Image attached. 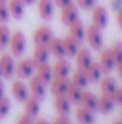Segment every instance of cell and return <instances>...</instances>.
<instances>
[{
	"label": "cell",
	"instance_id": "obj_1",
	"mask_svg": "<svg viewBox=\"0 0 122 124\" xmlns=\"http://www.w3.org/2000/svg\"><path fill=\"white\" fill-rule=\"evenodd\" d=\"M11 54L14 57H22L26 49V38L22 31H14L10 39Z\"/></svg>",
	"mask_w": 122,
	"mask_h": 124
},
{
	"label": "cell",
	"instance_id": "obj_2",
	"mask_svg": "<svg viewBox=\"0 0 122 124\" xmlns=\"http://www.w3.org/2000/svg\"><path fill=\"white\" fill-rule=\"evenodd\" d=\"M102 29L97 28L96 25H89L86 28V34L85 39L87 40L89 45L93 49H99L103 46V35H102Z\"/></svg>",
	"mask_w": 122,
	"mask_h": 124
},
{
	"label": "cell",
	"instance_id": "obj_3",
	"mask_svg": "<svg viewBox=\"0 0 122 124\" xmlns=\"http://www.w3.org/2000/svg\"><path fill=\"white\" fill-rule=\"evenodd\" d=\"M35 64L31 58H24L16 64V74L20 78H30L35 70Z\"/></svg>",
	"mask_w": 122,
	"mask_h": 124
},
{
	"label": "cell",
	"instance_id": "obj_4",
	"mask_svg": "<svg viewBox=\"0 0 122 124\" xmlns=\"http://www.w3.org/2000/svg\"><path fill=\"white\" fill-rule=\"evenodd\" d=\"M0 70L2 77L5 78H11L13 74H16V62L13 59V55L2 54L0 57Z\"/></svg>",
	"mask_w": 122,
	"mask_h": 124
},
{
	"label": "cell",
	"instance_id": "obj_5",
	"mask_svg": "<svg viewBox=\"0 0 122 124\" xmlns=\"http://www.w3.org/2000/svg\"><path fill=\"white\" fill-rule=\"evenodd\" d=\"M49 84H50V92L54 96L65 95L71 84V80L68 77H55Z\"/></svg>",
	"mask_w": 122,
	"mask_h": 124
},
{
	"label": "cell",
	"instance_id": "obj_6",
	"mask_svg": "<svg viewBox=\"0 0 122 124\" xmlns=\"http://www.w3.org/2000/svg\"><path fill=\"white\" fill-rule=\"evenodd\" d=\"M53 38H54L53 30H51V28H49L47 25H42L40 28H37L35 30V33H34V42H35V45L47 46Z\"/></svg>",
	"mask_w": 122,
	"mask_h": 124
},
{
	"label": "cell",
	"instance_id": "obj_7",
	"mask_svg": "<svg viewBox=\"0 0 122 124\" xmlns=\"http://www.w3.org/2000/svg\"><path fill=\"white\" fill-rule=\"evenodd\" d=\"M60 18H61V22L64 24H66V25L72 24L73 22L79 19V10H78V7L74 4L68 5L66 7H62L61 8V13H60Z\"/></svg>",
	"mask_w": 122,
	"mask_h": 124
},
{
	"label": "cell",
	"instance_id": "obj_8",
	"mask_svg": "<svg viewBox=\"0 0 122 124\" xmlns=\"http://www.w3.org/2000/svg\"><path fill=\"white\" fill-rule=\"evenodd\" d=\"M108 11L104 6H97L92 11V22L99 29H104L108 24Z\"/></svg>",
	"mask_w": 122,
	"mask_h": 124
},
{
	"label": "cell",
	"instance_id": "obj_9",
	"mask_svg": "<svg viewBox=\"0 0 122 124\" xmlns=\"http://www.w3.org/2000/svg\"><path fill=\"white\" fill-rule=\"evenodd\" d=\"M49 49L47 46H43V45H36L34 52H32V62L35 64V66H39L41 64H44V63H48L49 60Z\"/></svg>",
	"mask_w": 122,
	"mask_h": 124
},
{
	"label": "cell",
	"instance_id": "obj_10",
	"mask_svg": "<svg viewBox=\"0 0 122 124\" xmlns=\"http://www.w3.org/2000/svg\"><path fill=\"white\" fill-rule=\"evenodd\" d=\"M39 13L44 21H50L54 16V1L53 0H39Z\"/></svg>",
	"mask_w": 122,
	"mask_h": 124
},
{
	"label": "cell",
	"instance_id": "obj_11",
	"mask_svg": "<svg viewBox=\"0 0 122 124\" xmlns=\"http://www.w3.org/2000/svg\"><path fill=\"white\" fill-rule=\"evenodd\" d=\"M24 111L26 115H29L30 117L35 118L36 116H39L41 111V104L40 100L36 99L35 96H28L25 100H24Z\"/></svg>",
	"mask_w": 122,
	"mask_h": 124
},
{
	"label": "cell",
	"instance_id": "obj_12",
	"mask_svg": "<svg viewBox=\"0 0 122 124\" xmlns=\"http://www.w3.org/2000/svg\"><path fill=\"white\" fill-rule=\"evenodd\" d=\"M99 65H101L103 72H105V74L110 72L115 68L116 63H115V59H114L110 49H105L102 52V54L99 57Z\"/></svg>",
	"mask_w": 122,
	"mask_h": 124
},
{
	"label": "cell",
	"instance_id": "obj_13",
	"mask_svg": "<svg viewBox=\"0 0 122 124\" xmlns=\"http://www.w3.org/2000/svg\"><path fill=\"white\" fill-rule=\"evenodd\" d=\"M11 90H12L13 96L18 101H24L29 96V89H28L26 84L23 82V81H19V80L14 81V82L12 83Z\"/></svg>",
	"mask_w": 122,
	"mask_h": 124
},
{
	"label": "cell",
	"instance_id": "obj_14",
	"mask_svg": "<svg viewBox=\"0 0 122 124\" xmlns=\"http://www.w3.org/2000/svg\"><path fill=\"white\" fill-rule=\"evenodd\" d=\"M51 68H53L54 77H68V75L71 72V65L64 58H59V60Z\"/></svg>",
	"mask_w": 122,
	"mask_h": 124
},
{
	"label": "cell",
	"instance_id": "obj_15",
	"mask_svg": "<svg viewBox=\"0 0 122 124\" xmlns=\"http://www.w3.org/2000/svg\"><path fill=\"white\" fill-rule=\"evenodd\" d=\"M115 107V102L111 98L110 94H104L101 95L97 100V110L102 113H109L114 110Z\"/></svg>",
	"mask_w": 122,
	"mask_h": 124
},
{
	"label": "cell",
	"instance_id": "obj_16",
	"mask_svg": "<svg viewBox=\"0 0 122 124\" xmlns=\"http://www.w3.org/2000/svg\"><path fill=\"white\" fill-rule=\"evenodd\" d=\"M70 27V35L76 39L77 41L81 43V42L85 40V34H86V29L80 19H77L76 22H73L72 24L68 25Z\"/></svg>",
	"mask_w": 122,
	"mask_h": 124
},
{
	"label": "cell",
	"instance_id": "obj_17",
	"mask_svg": "<svg viewBox=\"0 0 122 124\" xmlns=\"http://www.w3.org/2000/svg\"><path fill=\"white\" fill-rule=\"evenodd\" d=\"M30 93L39 100H42L45 96V84L37 76L32 77L30 81Z\"/></svg>",
	"mask_w": 122,
	"mask_h": 124
},
{
	"label": "cell",
	"instance_id": "obj_18",
	"mask_svg": "<svg viewBox=\"0 0 122 124\" xmlns=\"http://www.w3.org/2000/svg\"><path fill=\"white\" fill-rule=\"evenodd\" d=\"M47 47H48V49H49V53L53 54V55L56 57V58H64V57L66 55L62 39L53 38V39L49 41V43L47 45Z\"/></svg>",
	"mask_w": 122,
	"mask_h": 124
},
{
	"label": "cell",
	"instance_id": "obj_19",
	"mask_svg": "<svg viewBox=\"0 0 122 124\" xmlns=\"http://www.w3.org/2000/svg\"><path fill=\"white\" fill-rule=\"evenodd\" d=\"M76 59H77V64H78V68L79 69H83L85 70L93 60H92V55H91V52L83 47V48H79L77 54H76Z\"/></svg>",
	"mask_w": 122,
	"mask_h": 124
},
{
	"label": "cell",
	"instance_id": "obj_20",
	"mask_svg": "<svg viewBox=\"0 0 122 124\" xmlns=\"http://www.w3.org/2000/svg\"><path fill=\"white\" fill-rule=\"evenodd\" d=\"M85 74H86V76H87L89 83H93V82H97V81L101 80L102 74H103V70H102L99 63L92 62V63L85 69Z\"/></svg>",
	"mask_w": 122,
	"mask_h": 124
},
{
	"label": "cell",
	"instance_id": "obj_21",
	"mask_svg": "<svg viewBox=\"0 0 122 124\" xmlns=\"http://www.w3.org/2000/svg\"><path fill=\"white\" fill-rule=\"evenodd\" d=\"M36 68H37V75H36V76H37L45 85L49 84V83L53 81V77H54L53 68H51L48 63L41 64V65L36 66Z\"/></svg>",
	"mask_w": 122,
	"mask_h": 124
},
{
	"label": "cell",
	"instance_id": "obj_22",
	"mask_svg": "<svg viewBox=\"0 0 122 124\" xmlns=\"http://www.w3.org/2000/svg\"><path fill=\"white\" fill-rule=\"evenodd\" d=\"M8 11L14 19H22L25 12V5L20 0H8Z\"/></svg>",
	"mask_w": 122,
	"mask_h": 124
},
{
	"label": "cell",
	"instance_id": "obj_23",
	"mask_svg": "<svg viewBox=\"0 0 122 124\" xmlns=\"http://www.w3.org/2000/svg\"><path fill=\"white\" fill-rule=\"evenodd\" d=\"M54 107L59 112V115H68L71 111V101L66 95H58L54 100Z\"/></svg>",
	"mask_w": 122,
	"mask_h": 124
},
{
	"label": "cell",
	"instance_id": "obj_24",
	"mask_svg": "<svg viewBox=\"0 0 122 124\" xmlns=\"http://www.w3.org/2000/svg\"><path fill=\"white\" fill-rule=\"evenodd\" d=\"M76 117H77V121L80 124H92L95 122V115H93V111L80 106L77 108L76 111Z\"/></svg>",
	"mask_w": 122,
	"mask_h": 124
},
{
	"label": "cell",
	"instance_id": "obj_25",
	"mask_svg": "<svg viewBox=\"0 0 122 124\" xmlns=\"http://www.w3.org/2000/svg\"><path fill=\"white\" fill-rule=\"evenodd\" d=\"M97 100H98V98L95 94H92L89 90H85V92L83 90V95H81L79 104H81V106H84L91 111H96L97 110Z\"/></svg>",
	"mask_w": 122,
	"mask_h": 124
},
{
	"label": "cell",
	"instance_id": "obj_26",
	"mask_svg": "<svg viewBox=\"0 0 122 124\" xmlns=\"http://www.w3.org/2000/svg\"><path fill=\"white\" fill-rule=\"evenodd\" d=\"M64 47H65V53L68 57H76L78 49H79V42L76 39H73L71 35H67L62 39Z\"/></svg>",
	"mask_w": 122,
	"mask_h": 124
},
{
	"label": "cell",
	"instance_id": "obj_27",
	"mask_svg": "<svg viewBox=\"0 0 122 124\" xmlns=\"http://www.w3.org/2000/svg\"><path fill=\"white\" fill-rule=\"evenodd\" d=\"M65 95L71 101V104H79L81 95H83V88H80V87H78V85H76V84H73L71 82V84H70V87H68V89H67Z\"/></svg>",
	"mask_w": 122,
	"mask_h": 124
},
{
	"label": "cell",
	"instance_id": "obj_28",
	"mask_svg": "<svg viewBox=\"0 0 122 124\" xmlns=\"http://www.w3.org/2000/svg\"><path fill=\"white\" fill-rule=\"evenodd\" d=\"M71 82L73 84H76V85H78V87H80V88H85L89 84V80H87V76L85 74V70L78 68V70H76L73 72Z\"/></svg>",
	"mask_w": 122,
	"mask_h": 124
},
{
	"label": "cell",
	"instance_id": "obj_29",
	"mask_svg": "<svg viewBox=\"0 0 122 124\" xmlns=\"http://www.w3.org/2000/svg\"><path fill=\"white\" fill-rule=\"evenodd\" d=\"M117 88V84L115 78L110 77V76H107L104 78H102L101 81V89L104 94H111L115 89Z\"/></svg>",
	"mask_w": 122,
	"mask_h": 124
},
{
	"label": "cell",
	"instance_id": "obj_30",
	"mask_svg": "<svg viewBox=\"0 0 122 124\" xmlns=\"http://www.w3.org/2000/svg\"><path fill=\"white\" fill-rule=\"evenodd\" d=\"M11 31L6 25H0V49L6 48L10 45Z\"/></svg>",
	"mask_w": 122,
	"mask_h": 124
},
{
	"label": "cell",
	"instance_id": "obj_31",
	"mask_svg": "<svg viewBox=\"0 0 122 124\" xmlns=\"http://www.w3.org/2000/svg\"><path fill=\"white\" fill-rule=\"evenodd\" d=\"M11 110V101L8 98H6L5 95L0 98V119L5 118Z\"/></svg>",
	"mask_w": 122,
	"mask_h": 124
},
{
	"label": "cell",
	"instance_id": "obj_32",
	"mask_svg": "<svg viewBox=\"0 0 122 124\" xmlns=\"http://www.w3.org/2000/svg\"><path fill=\"white\" fill-rule=\"evenodd\" d=\"M110 51H111V54H113V57L115 59L116 65L122 63V41L115 42L113 48H110Z\"/></svg>",
	"mask_w": 122,
	"mask_h": 124
},
{
	"label": "cell",
	"instance_id": "obj_33",
	"mask_svg": "<svg viewBox=\"0 0 122 124\" xmlns=\"http://www.w3.org/2000/svg\"><path fill=\"white\" fill-rule=\"evenodd\" d=\"M11 15L6 2H0V23H6L10 19Z\"/></svg>",
	"mask_w": 122,
	"mask_h": 124
},
{
	"label": "cell",
	"instance_id": "obj_34",
	"mask_svg": "<svg viewBox=\"0 0 122 124\" xmlns=\"http://www.w3.org/2000/svg\"><path fill=\"white\" fill-rule=\"evenodd\" d=\"M110 95H111V98H113V100H114L115 104L122 105V88L121 87H117Z\"/></svg>",
	"mask_w": 122,
	"mask_h": 124
},
{
	"label": "cell",
	"instance_id": "obj_35",
	"mask_svg": "<svg viewBox=\"0 0 122 124\" xmlns=\"http://www.w3.org/2000/svg\"><path fill=\"white\" fill-rule=\"evenodd\" d=\"M96 1L97 0H77V4H78V6H80L81 8L89 10V8H91V7H93L96 5Z\"/></svg>",
	"mask_w": 122,
	"mask_h": 124
},
{
	"label": "cell",
	"instance_id": "obj_36",
	"mask_svg": "<svg viewBox=\"0 0 122 124\" xmlns=\"http://www.w3.org/2000/svg\"><path fill=\"white\" fill-rule=\"evenodd\" d=\"M17 124H34V118L30 117L29 115L24 113V115H22V116L18 118Z\"/></svg>",
	"mask_w": 122,
	"mask_h": 124
},
{
	"label": "cell",
	"instance_id": "obj_37",
	"mask_svg": "<svg viewBox=\"0 0 122 124\" xmlns=\"http://www.w3.org/2000/svg\"><path fill=\"white\" fill-rule=\"evenodd\" d=\"M53 124H71V122H70V119H68V117H67L66 115H60V116L54 121Z\"/></svg>",
	"mask_w": 122,
	"mask_h": 124
},
{
	"label": "cell",
	"instance_id": "obj_38",
	"mask_svg": "<svg viewBox=\"0 0 122 124\" xmlns=\"http://www.w3.org/2000/svg\"><path fill=\"white\" fill-rule=\"evenodd\" d=\"M53 1H54V5L59 6L60 8L66 7V6H68V5H72V4H73V0H53Z\"/></svg>",
	"mask_w": 122,
	"mask_h": 124
},
{
	"label": "cell",
	"instance_id": "obj_39",
	"mask_svg": "<svg viewBox=\"0 0 122 124\" xmlns=\"http://www.w3.org/2000/svg\"><path fill=\"white\" fill-rule=\"evenodd\" d=\"M116 21H117V24L120 25V28L122 29V8H120L116 13Z\"/></svg>",
	"mask_w": 122,
	"mask_h": 124
},
{
	"label": "cell",
	"instance_id": "obj_40",
	"mask_svg": "<svg viewBox=\"0 0 122 124\" xmlns=\"http://www.w3.org/2000/svg\"><path fill=\"white\" fill-rule=\"evenodd\" d=\"M4 95H5V85H4L2 81L0 80V98L4 96Z\"/></svg>",
	"mask_w": 122,
	"mask_h": 124
},
{
	"label": "cell",
	"instance_id": "obj_41",
	"mask_svg": "<svg viewBox=\"0 0 122 124\" xmlns=\"http://www.w3.org/2000/svg\"><path fill=\"white\" fill-rule=\"evenodd\" d=\"M24 5H32V4H35L37 0H20Z\"/></svg>",
	"mask_w": 122,
	"mask_h": 124
},
{
	"label": "cell",
	"instance_id": "obj_42",
	"mask_svg": "<svg viewBox=\"0 0 122 124\" xmlns=\"http://www.w3.org/2000/svg\"><path fill=\"white\" fill-rule=\"evenodd\" d=\"M34 124H50V123L47 122L45 119H37V121H34Z\"/></svg>",
	"mask_w": 122,
	"mask_h": 124
},
{
	"label": "cell",
	"instance_id": "obj_43",
	"mask_svg": "<svg viewBox=\"0 0 122 124\" xmlns=\"http://www.w3.org/2000/svg\"><path fill=\"white\" fill-rule=\"evenodd\" d=\"M117 70H119V75H120V77H121V80H122V63L117 64Z\"/></svg>",
	"mask_w": 122,
	"mask_h": 124
},
{
	"label": "cell",
	"instance_id": "obj_44",
	"mask_svg": "<svg viewBox=\"0 0 122 124\" xmlns=\"http://www.w3.org/2000/svg\"><path fill=\"white\" fill-rule=\"evenodd\" d=\"M113 124H122L120 121H117V122H115V123H113Z\"/></svg>",
	"mask_w": 122,
	"mask_h": 124
},
{
	"label": "cell",
	"instance_id": "obj_45",
	"mask_svg": "<svg viewBox=\"0 0 122 124\" xmlns=\"http://www.w3.org/2000/svg\"><path fill=\"white\" fill-rule=\"evenodd\" d=\"M7 0H0V2H6Z\"/></svg>",
	"mask_w": 122,
	"mask_h": 124
},
{
	"label": "cell",
	"instance_id": "obj_46",
	"mask_svg": "<svg viewBox=\"0 0 122 124\" xmlns=\"http://www.w3.org/2000/svg\"><path fill=\"white\" fill-rule=\"evenodd\" d=\"M1 77H2V75H1V70H0V80H1Z\"/></svg>",
	"mask_w": 122,
	"mask_h": 124
},
{
	"label": "cell",
	"instance_id": "obj_47",
	"mask_svg": "<svg viewBox=\"0 0 122 124\" xmlns=\"http://www.w3.org/2000/svg\"><path fill=\"white\" fill-rule=\"evenodd\" d=\"M120 122H121V123H122V113H121V121H120Z\"/></svg>",
	"mask_w": 122,
	"mask_h": 124
}]
</instances>
